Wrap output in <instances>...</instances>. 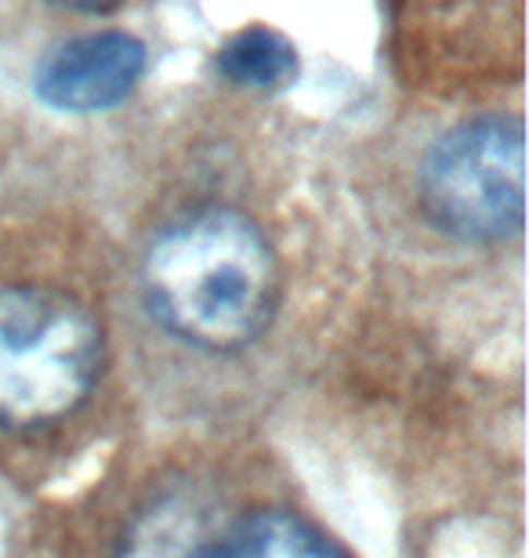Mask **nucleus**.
Returning a JSON list of instances; mask_svg holds the SVG:
<instances>
[{"mask_svg": "<svg viewBox=\"0 0 529 558\" xmlns=\"http://www.w3.org/2000/svg\"><path fill=\"white\" fill-rule=\"evenodd\" d=\"M211 558H345L309 522L287 511H254L229 519Z\"/></svg>", "mask_w": 529, "mask_h": 558, "instance_id": "nucleus-6", "label": "nucleus"}, {"mask_svg": "<svg viewBox=\"0 0 529 558\" xmlns=\"http://www.w3.org/2000/svg\"><path fill=\"white\" fill-rule=\"evenodd\" d=\"M55 4H62V8H76V11H103L109 8L112 0H55Z\"/></svg>", "mask_w": 529, "mask_h": 558, "instance_id": "nucleus-8", "label": "nucleus"}, {"mask_svg": "<svg viewBox=\"0 0 529 558\" xmlns=\"http://www.w3.org/2000/svg\"><path fill=\"white\" fill-rule=\"evenodd\" d=\"M103 333L84 305L59 290H0V424L48 428L92 396Z\"/></svg>", "mask_w": 529, "mask_h": 558, "instance_id": "nucleus-2", "label": "nucleus"}, {"mask_svg": "<svg viewBox=\"0 0 529 558\" xmlns=\"http://www.w3.org/2000/svg\"><path fill=\"white\" fill-rule=\"evenodd\" d=\"M149 312L178 341L232 352L265 330L276 301V258L265 232L229 207L175 218L142 258Z\"/></svg>", "mask_w": 529, "mask_h": 558, "instance_id": "nucleus-1", "label": "nucleus"}, {"mask_svg": "<svg viewBox=\"0 0 529 558\" xmlns=\"http://www.w3.org/2000/svg\"><path fill=\"white\" fill-rule=\"evenodd\" d=\"M145 70L142 44L120 29L87 33L55 48L37 70V92L65 113H95L123 102Z\"/></svg>", "mask_w": 529, "mask_h": 558, "instance_id": "nucleus-4", "label": "nucleus"}, {"mask_svg": "<svg viewBox=\"0 0 529 558\" xmlns=\"http://www.w3.org/2000/svg\"><path fill=\"white\" fill-rule=\"evenodd\" d=\"M421 196L438 229L468 243H497L522 229V124L482 117L443 135L424 160Z\"/></svg>", "mask_w": 529, "mask_h": 558, "instance_id": "nucleus-3", "label": "nucleus"}, {"mask_svg": "<svg viewBox=\"0 0 529 558\" xmlns=\"http://www.w3.org/2000/svg\"><path fill=\"white\" fill-rule=\"evenodd\" d=\"M225 519L196 489H167L131 519L117 558H211Z\"/></svg>", "mask_w": 529, "mask_h": 558, "instance_id": "nucleus-5", "label": "nucleus"}, {"mask_svg": "<svg viewBox=\"0 0 529 558\" xmlns=\"http://www.w3.org/2000/svg\"><path fill=\"white\" fill-rule=\"evenodd\" d=\"M218 70L232 84L243 87H279L298 73L294 48L265 26H251L225 44L218 54Z\"/></svg>", "mask_w": 529, "mask_h": 558, "instance_id": "nucleus-7", "label": "nucleus"}]
</instances>
